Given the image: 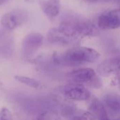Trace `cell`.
Returning <instances> with one entry per match:
<instances>
[{
    "mask_svg": "<svg viewBox=\"0 0 120 120\" xmlns=\"http://www.w3.org/2000/svg\"><path fill=\"white\" fill-rule=\"evenodd\" d=\"M96 72L92 68H81L70 72L68 75V79L72 83L82 84L89 82L93 80L95 77Z\"/></svg>",
    "mask_w": 120,
    "mask_h": 120,
    "instance_id": "ba28073f",
    "label": "cell"
},
{
    "mask_svg": "<svg viewBox=\"0 0 120 120\" xmlns=\"http://www.w3.org/2000/svg\"><path fill=\"white\" fill-rule=\"evenodd\" d=\"M27 20V13L20 9H15L4 13L0 19V23L5 30L13 31L20 27Z\"/></svg>",
    "mask_w": 120,
    "mask_h": 120,
    "instance_id": "3957f363",
    "label": "cell"
},
{
    "mask_svg": "<svg viewBox=\"0 0 120 120\" xmlns=\"http://www.w3.org/2000/svg\"><path fill=\"white\" fill-rule=\"evenodd\" d=\"M101 54L96 50L85 47L76 46L66 51L64 53L56 56L55 60L66 65L75 66L96 62Z\"/></svg>",
    "mask_w": 120,
    "mask_h": 120,
    "instance_id": "7a4b0ae2",
    "label": "cell"
},
{
    "mask_svg": "<svg viewBox=\"0 0 120 120\" xmlns=\"http://www.w3.org/2000/svg\"><path fill=\"white\" fill-rule=\"evenodd\" d=\"M64 96L69 100L83 101L90 98L91 93L81 84L72 83L70 86L65 88Z\"/></svg>",
    "mask_w": 120,
    "mask_h": 120,
    "instance_id": "8992f818",
    "label": "cell"
},
{
    "mask_svg": "<svg viewBox=\"0 0 120 120\" xmlns=\"http://www.w3.org/2000/svg\"><path fill=\"white\" fill-rule=\"evenodd\" d=\"M98 27L102 30H110L120 28V9L103 13L98 19Z\"/></svg>",
    "mask_w": 120,
    "mask_h": 120,
    "instance_id": "5b68a950",
    "label": "cell"
},
{
    "mask_svg": "<svg viewBox=\"0 0 120 120\" xmlns=\"http://www.w3.org/2000/svg\"><path fill=\"white\" fill-rule=\"evenodd\" d=\"M97 72L103 77L120 76V58H110L103 60L97 68Z\"/></svg>",
    "mask_w": 120,
    "mask_h": 120,
    "instance_id": "52a82bcc",
    "label": "cell"
},
{
    "mask_svg": "<svg viewBox=\"0 0 120 120\" xmlns=\"http://www.w3.org/2000/svg\"><path fill=\"white\" fill-rule=\"evenodd\" d=\"M11 118V111L6 108H3L0 110V119L1 120H9Z\"/></svg>",
    "mask_w": 120,
    "mask_h": 120,
    "instance_id": "9a60e30c",
    "label": "cell"
},
{
    "mask_svg": "<svg viewBox=\"0 0 120 120\" xmlns=\"http://www.w3.org/2000/svg\"><path fill=\"white\" fill-rule=\"evenodd\" d=\"M104 104L108 112L119 115L120 114V96L116 94H108L103 98Z\"/></svg>",
    "mask_w": 120,
    "mask_h": 120,
    "instance_id": "7c38bea8",
    "label": "cell"
},
{
    "mask_svg": "<svg viewBox=\"0 0 120 120\" xmlns=\"http://www.w3.org/2000/svg\"><path fill=\"white\" fill-rule=\"evenodd\" d=\"M38 4L45 15L51 20L56 18L60 13V0H39Z\"/></svg>",
    "mask_w": 120,
    "mask_h": 120,
    "instance_id": "30bf717a",
    "label": "cell"
},
{
    "mask_svg": "<svg viewBox=\"0 0 120 120\" xmlns=\"http://www.w3.org/2000/svg\"><path fill=\"white\" fill-rule=\"evenodd\" d=\"M2 89H3V84H2V83L1 82V81H0V94H1V91H2Z\"/></svg>",
    "mask_w": 120,
    "mask_h": 120,
    "instance_id": "ac0fdd59",
    "label": "cell"
},
{
    "mask_svg": "<svg viewBox=\"0 0 120 120\" xmlns=\"http://www.w3.org/2000/svg\"><path fill=\"white\" fill-rule=\"evenodd\" d=\"M86 1H88V2H90V3H94V2H97L98 0H84Z\"/></svg>",
    "mask_w": 120,
    "mask_h": 120,
    "instance_id": "e0dca14e",
    "label": "cell"
},
{
    "mask_svg": "<svg viewBox=\"0 0 120 120\" xmlns=\"http://www.w3.org/2000/svg\"><path fill=\"white\" fill-rule=\"evenodd\" d=\"M73 119H78V120H92V119H96L95 117L90 112H83L81 114L77 115V116H75Z\"/></svg>",
    "mask_w": 120,
    "mask_h": 120,
    "instance_id": "5bb4252c",
    "label": "cell"
},
{
    "mask_svg": "<svg viewBox=\"0 0 120 120\" xmlns=\"http://www.w3.org/2000/svg\"><path fill=\"white\" fill-rule=\"evenodd\" d=\"M44 36L39 32H32L27 34L21 43V53L25 58H31L34 53L41 46Z\"/></svg>",
    "mask_w": 120,
    "mask_h": 120,
    "instance_id": "277c9868",
    "label": "cell"
},
{
    "mask_svg": "<svg viewBox=\"0 0 120 120\" xmlns=\"http://www.w3.org/2000/svg\"><path fill=\"white\" fill-rule=\"evenodd\" d=\"M11 32L4 28L0 32V53L6 58L11 57L14 49V40Z\"/></svg>",
    "mask_w": 120,
    "mask_h": 120,
    "instance_id": "9c48e42d",
    "label": "cell"
},
{
    "mask_svg": "<svg viewBox=\"0 0 120 120\" xmlns=\"http://www.w3.org/2000/svg\"></svg>",
    "mask_w": 120,
    "mask_h": 120,
    "instance_id": "d6986e66",
    "label": "cell"
},
{
    "mask_svg": "<svg viewBox=\"0 0 120 120\" xmlns=\"http://www.w3.org/2000/svg\"><path fill=\"white\" fill-rule=\"evenodd\" d=\"M13 78L18 82L23 85H25L30 88L34 89H40L42 88V84L41 82L34 78L27 76H24V75H15Z\"/></svg>",
    "mask_w": 120,
    "mask_h": 120,
    "instance_id": "4fadbf2b",
    "label": "cell"
},
{
    "mask_svg": "<svg viewBox=\"0 0 120 120\" xmlns=\"http://www.w3.org/2000/svg\"><path fill=\"white\" fill-rule=\"evenodd\" d=\"M89 112L95 117L96 119L108 120V112L102 101L96 98L91 99L89 106Z\"/></svg>",
    "mask_w": 120,
    "mask_h": 120,
    "instance_id": "8fae6325",
    "label": "cell"
},
{
    "mask_svg": "<svg viewBox=\"0 0 120 120\" xmlns=\"http://www.w3.org/2000/svg\"><path fill=\"white\" fill-rule=\"evenodd\" d=\"M99 29L89 20H67L47 32V39L53 43L69 44L86 37H96Z\"/></svg>",
    "mask_w": 120,
    "mask_h": 120,
    "instance_id": "6da1fadb",
    "label": "cell"
},
{
    "mask_svg": "<svg viewBox=\"0 0 120 120\" xmlns=\"http://www.w3.org/2000/svg\"><path fill=\"white\" fill-rule=\"evenodd\" d=\"M8 1H10V0H0V5L5 4H6Z\"/></svg>",
    "mask_w": 120,
    "mask_h": 120,
    "instance_id": "2e32d148",
    "label": "cell"
}]
</instances>
